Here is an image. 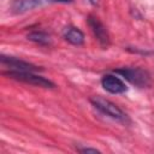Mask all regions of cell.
<instances>
[{
  "label": "cell",
  "instance_id": "obj_1",
  "mask_svg": "<svg viewBox=\"0 0 154 154\" xmlns=\"http://www.w3.org/2000/svg\"><path fill=\"white\" fill-rule=\"evenodd\" d=\"M90 102L91 105L100 111L102 114L117 120V122H120L123 124H128L130 123V119L129 117L126 116V113H124L116 103H113L112 101L107 100V99H103L101 96H94L90 99Z\"/></svg>",
  "mask_w": 154,
  "mask_h": 154
},
{
  "label": "cell",
  "instance_id": "obj_2",
  "mask_svg": "<svg viewBox=\"0 0 154 154\" xmlns=\"http://www.w3.org/2000/svg\"><path fill=\"white\" fill-rule=\"evenodd\" d=\"M5 76H7L8 78L26 83V84H31L35 87H41V88H54L55 84L49 81L48 78H45L40 75H36L32 71H5L2 72Z\"/></svg>",
  "mask_w": 154,
  "mask_h": 154
},
{
  "label": "cell",
  "instance_id": "obj_3",
  "mask_svg": "<svg viewBox=\"0 0 154 154\" xmlns=\"http://www.w3.org/2000/svg\"><path fill=\"white\" fill-rule=\"evenodd\" d=\"M114 72L137 88H146L150 85V75L142 67H122L114 70Z\"/></svg>",
  "mask_w": 154,
  "mask_h": 154
},
{
  "label": "cell",
  "instance_id": "obj_4",
  "mask_svg": "<svg viewBox=\"0 0 154 154\" xmlns=\"http://www.w3.org/2000/svg\"><path fill=\"white\" fill-rule=\"evenodd\" d=\"M0 61L4 66H6L10 71H41L42 69L37 65H34L31 63H28L25 60L18 59L16 57H10V55H0Z\"/></svg>",
  "mask_w": 154,
  "mask_h": 154
},
{
  "label": "cell",
  "instance_id": "obj_5",
  "mask_svg": "<svg viewBox=\"0 0 154 154\" xmlns=\"http://www.w3.org/2000/svg\"><path fill=\"white\" fill-rule=\"evenodd\" d=\"M87 22H88V25L91 29L95 38L100 43V46L103 47V48L108 47V45H109V35H108V31H107L106 26L100 22V19L97 17L90 14V16H88Z\"/></svg>",
  "mask_w": 154,
  "mask_h": 154
},
{
  "label": "cell",
  "instance_id": "obj_6",
  "mask_svg": "<svg viewBox=\"0 0 154 154\" xmlns=\"http://www.w3.org/2000/svg\"><path fill=\"white\" fill-rule=\"evenodd\" d=\"M101 85L111 94H123L128 90L126 84L114 75H105L101 78Z\"/></svg>",
  "mask_w": 154,
  "mask_h": 154
},
{
  "label": "cell",
  "instance_id": "obj_7",
  "mask_svg": "<svg viewBox=\"0 0 154 154\" xmlns=\"http://www.w3.org/2000/svg\"><path fill=\"white\" fill-rule=\"evenodd\" d=\"M42 2L43 0H14L11 5V10L14 13H24L38 7Z\"/></svg>",
  "mask_w": 154,
  "mask_h": 154
},
{
  "label": "cell",
  "instance_id": "obj_8",
  "mask_svg": "<svg viewBox=\"0 0 154 154\" xmlns=\"http://www.w3.org/2000/svg\"><path fill=\"white\" fill-rule=\"evenodd\" d=\"M64 38L73 46H81L84 43V34L75 26H67L64 29Z\"/></svg>",
  "mask_w": 154,
  "mask_h": 154
},
{
  "label": "cell",
  "instance_id": "obj_9",
  "mask_svg": "<svg viewBox=\"0 0 154 154\" xmlns=\"http://www.w3.org/2000/svg\"><path fill=\"white\" fill-rule=\"evenodd\" d=\"M28 40L29 41H32L37 45H41V46H48L51 45V36L43 31H32L30 34H28Z\"/></svg>",
  "mask_w": 154,
  "mask_h": 154
},
{
  "label": "cell",
  "instance_id": "obj_10",
  "mask_svg": "<svg viewBox=\"0 0 154 154\" xmlns=\"http://www.w3.org/2000/svg\"><path fill=\"white\" fill-rule=\"evenodd\" d=\"M78 152L81 153H100V150H97L96 148H89V147H84V148H77Z\"/></svg>",
  "mask_w": 154,
  "mask_h": 154
},
{
  "label": "cell",
  "instance_id": "obj_11",
  "mask_svg": "<svg viewBox=\"0 0 154 154\" xmlns=\"http://www.w3.org/2000/svg\"><path fill=\"white\" fill-rule=\"evenodd\" d=\"M48 1H53V2H72L73 0H48Z\"/></svg>",
  "mask_w": 154,
  "mask_h": 154
},
{
  "label": "cell",
  "instance_id": "obj_12",
  "mask_svg": "<svg viewBox=\"0 0 154 154\" xmlns=\"http://www.w3.org/2000/svg\"><path fill=\"white\" fill-rule=\"evenodd\" d=\"M89 2H90L91 5H94V6H96V5L99 4V0H89Z\"/></svg>",
  "mask_w": 154,
  "mask_h": 154
}]
</instances>
